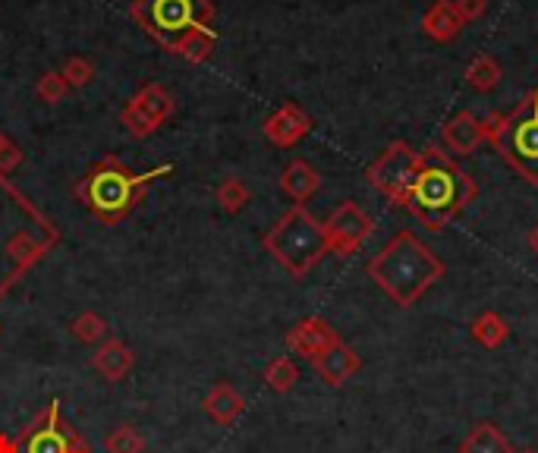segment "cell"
<instances>
[{"mask_svg":"<svg viewBox=\"0 0 538 453\" xmlns=\"http://www.w3.org/2000/svg\"><path fill=\"white\" fill-rule=\"evenodd\" d=\"M312 365H315V372L321 375V381L331 384V387H340L362 369V359H359V353L350 347V343L337 340L334 347H328L318 359H312Z\"/></svg>","mask_w":538,"mask_h":453,"instance_id":"9a60e30c","label":"cell"},{"mask_svg":"<svg viewBox=\"0 0 538 453\" xmlns=\"http://www.w3.org/2000/svg\"><path fill=\"white\" fill-rule=\"evenodd\" d=\"M504 70H501V63L494 60L491 54H476L469 60V67L463 70V79L469 89H476V92H491V89H498V82H501Z\"/></svg>","mask_w":538,"mask_h":453,"instance_id":"603a6c76","label":"cell"},{"mask_svg":"<svg viewBox=\"0 0 538 453\" xmlns=\"http://www.w3.org/2000/svg\"><path fill=\"white\" fill-rule=\"evenodd\" d=\"M214 48H218V32L211 26H202V29H192L189 35H183L170 54H177L189 63H205L214 54Z\"/></svg>","mask_w":538,"mask_h":453,"instance_id":"7402d4cb","label":"cell"},{"mask_svg":"<svg viewBox=\"0 0 538 453\" xmlns=\"http://www.w3.org/2000/svg\"><path fill=\"white\" fill-rule=\"evenodd\" d=\"M107 453H145V435L136 425H117L111 435L104 438Z\"/></svg>","mask_w":538,"mask_h":453,"instance_id":"4316f807","label":"cell"},{"mask_svg":"<svg viewBox=\"0 0 538 453\" xmlns=\"http://www.w3.org/2000/svg\"><path fill=\"white\" fill-rule=\"evenodd\" d=\"M79 438L82 435H76V431L63 422L60 400H51L23 431H19L16 441L23 453H70Z\"/></svg>","mask_w":538,"mask_h":453,"instance_id":"30bf717a","label":"cell"},{"mask_svg":"<svg viewBox=\"0 0 538 453\" xmlns=\"http://www.w3.org/2000/svg\"><path fill=\"white\" fill-rule=\"evenodd\" d=\"M262 246L290 277H306L328 255V236L325 224L315 221V214H309L306 205H293L265 233Z\"/></svg>","mask_w":538,"mask_h":453,"instance_id":"8992f818","label":"cell"},{"mask_svg":"<svg viewBox=\"0 0 538 453\" xmlns=\"http://www.w3.org/2000/svg\"><path fill=\"white\" fill-rule=\"evenodd\" d=\"M129 16L142 26L145 35H152L170 54L183 35L211 26L214 7L211 0H133Z\"/></svg>","mask_w":538,"mask_h":453,"instance_id":"52a82bcc","label":"cell"},{"mask_svg":"<svg viewBox=\"0 0 538 453\" xmlns=\"http://www.w3.org/2000/svg\"><path fill=\"white\" fill-rule=\"evenodd\" d=\"M447 274L444 258L428 249L413 230H400L369 262V277L400 309H410Z\"/></svg>","mask_w":538,"mask_h":453,"instance_id":"3957f363","label":"cell"},{"mask_svg":"<svg viewBox=\"0 0 538 453\" xmlns=\"http://www.w3.org/2000/svg\"><path fill=\"white\" fill-rule=\"evenodd\" d=\"M441 142H444V148L450 151V155H457V158L472 155V151L485 142L482 120L476 114H469V111L454 114L441 129Z\"/></svg>","mask_w":538,"mask_h":453,"instance_id":"5bb4252c","label":"cell"},{"mask_svg":"<svg viewBox=\"0 0 538 453\" xmlns=\"http://www.w3.org/2000/svg\"><path fill=\"white\" fill-rule=\"evenodd\" d=\"M281 189H284V196L293 199L296 205H306L315 192L321 189V177H318V170L303 161V158H296L284 167V174H281Z\"/></svg>","mask_w":538,"mask_h":453,"instance_id":"d6986e66","label":"cell"},{"mask_svg":"<svg viewBox=\"0 0 538 453\" xmlns=\"http://www.w3.org/2000/svg\"><path fill=\"white\" fill-rule=\"evenodd\" d=\"M70 453H92V447H89V441H85V438H79Z\"/></svg>","mask_w":538,"mask_h":453,"instance_id":"d6a6232c","label":"cell"},{"mask_svg":"<svg viewBox=\"0 0 538 453\" xmlns=\"http://www.w3.org/2000/svg\"><path fill=\"white\" fill-rule=\"evenodd\" d=\"M479 199V186L466 170L454 161L447 148L441 145H425L419 151V174L406 192L403 208L425 230H444L450 221H457L460 214Z\"/></svg>","mask_w":538,"mask_h":453,"instance_id":"7a4b0ae2","label":"cell"},{"mask_svg":"<svg viewBox=\"0 0 538 453\" xmlns=\"http://www.w3.org/2000/svg\"><path fill=\"white\" fill-rule=\"evenodd\" d=\"M526 243H529V249L535 252V258H538V224L529 230V236H526Z\"/></svg>","mask_w":538,"mask_h":453,"instance_id":"1f68e13d","label":"cell"},{"mask_svg":"<svg viewBox=\"0 0 538 453\" xmlns=\"http://www.w3.org/2000/svg\"><path fill=\"white\" fill-rule=\"evenodd\" d=\"M35 95L45 101V104H60L63 98L70 95V82L63 79L60 70H48V73H41L38 82H35Z\"/></svg>","mask_w":538,"mask_h":453,"instance_id":"83f0119b","label":"cell"},{"mask_svg":"<svg viewBox=\"0 0 538 453\" xmlns=\"http://www.w3.org/2000/svg\"><path fill=\"white\" fill-rule=\"evenodd\" d=\"M520 453H538V450H532V447H529V450H520Z\"/></svg>","mask_w":538,"mask_h":453,"instance_id":"e575fe53","label":"cell"},{"mask_svg":"<svg viewBox=\"0 0 538 453\" xmlns=\"http://www.w3.org/2000/svg\"><path fill=\"white\" fill-rule=\"evenodd\" d=\"M463 29H466V23L457 13L454 0H432L428 10L422 13V32L432 41H438V45H450Z\"/></svg>","mask_w":538,"mask_h":453,"instance_id":"e0dca14e","label":"cell"},{"mask_svg":"<svg viewBox=\"0 0 538 453\" xmlns=\"http://www.w3.org/2000/svg\"><path fill=\"white\" fill-rule=\"evenodd\" d=\"M460 453H513V444L494 422H479L463 438Z\"/></svg>","mask_w":538,"mask_h":453,"instance_id":"ffe728a7","label":"cell"},{"mask_svg":"<svg viewBox=\"0 0 538 453\" xmlns=\"http://www.w3.org/2000/svg\"><path fill=\"white\" fill-rule=\"evenodd\" d=\"M375 230L372 214L359 208L356 202H340L331 218L325 221V236H328V252L337 258H347L362 249V243L369 240Z\"/></svg>","mask_w":538,"mask_h":453,"instance_id":"8fae6325","label":"cell"},{"mask_svg":"<svg viewBox=\"0 0 538 453\" xmlns=\"http://www.w3.org/2000/svg\"><path fill=\"white\" fill-rule=\"evenodd\" d=\"M457 13L463 16V23H476V19L485 16L488 10V0H454Z\"/></svg>","mask_w":538,"mask_h":453,"instance_id":"f546056e","label":"cell"},{"mask_svg":"<svg viewBox=\"0 0 538 453\" xmlns=\"http://www.w3.org/2000/svg\"><path fill=\"white\" fill-rule=\"evenodd\" d=\"M92 369L104 378V381H123L129 372L136 369V353L129 343H123L120 337H107L101 347L92 353Z\"/></svg>","mask_w":538,"mask_h":453,"instance_id":"2e32d148","label":"cell"},{"mask_svg":"<svg viewBox=\"0 0 538 453\" xmlns=\"http://www.w3.org/2000/svg\"><path fill=\"white\" fill-rule=\"evenodd\" d=\"M416 174H419V151L403 139H394L369 167H365V180L397 208H403V199L406 192H410Z\"/></svg>","mask_w":538,"mask_h":453,"instance_id":"ba28073f","label":"cell"},{"mask_svg":"<svg viewBox=\"0 0 538 453\" xmlns=\"http://www.w3.org/2000/svg\"><path fill=\"white\" fill-rule=\"evenodd\" d=\"M0 453H23V450H19V441H16V438H10V435H4V431H0Z\"/></svg>","mask_w":538,"mask_h":453,"instance_id":"4dcf8cb0","label":"cell"},{"mask_svg":"<svg viewBox=\"0 0 538 453\" xmlns=\"http://www.w3.org/2000/svg\"><path fill=\"white\" fill-rule=\"evenodd\" d=\"M4 142H7V136H4V133H0V148H4Z\"/></svg>","mask_w":538,"mask_h":453,"instance_id":"836d02e7","label":"cell"},{"mask_svg":"<svg viewBox=\"0 0 538 453\" xmlns=\"http://www.w3.org/2000/svg\"><path fill=\"white\" fill-rule=\"evenodd\" d=\"M249 202H252V189L246 186V180H240V177H227V180L218 186V205H221V211H227V214H240Z\"/></svg>","mask_w":538,"mask_h":453,"instance_id":"d4e9b609","label":"cell"},{"mask_svg":"<svg viewBox=\"0 0 538 453\" xmlns=\"http://www.w3.org/2000/svg\"><path fill=\"white\" fill-rule=\"evenodd\" d=\"M337 340H340V334H337V328L331 325V321L318 318V315H309L303 321H296V325L287 331V350L312 362L328 347H334Z\"/></svg>","mask_w":538,"mask_h":453,"instance_id":"7c38bea8","label":"cell"},{"mask_svg":"<svg viewBox=\"0 0 538 453\" xmlns=\"http://www.w3.org/2000/svg\"><path fill=\"white\" fill-rule=\"evenodd\" d=\"M60 243L57 224L26 192L0 177V299Z\"/></svg>","mask_w":538,"mask_h":453,"instance_id":"6da1fadb","label":"cell"},{"mask_svg":"<svg viewBox=\"0 0 538 453\" xmlns=\"http://www.w3.org/2000/svg\"><path fill=\"white\" fill-rule=\"evenodd\" d=\"M265 139L277 148H293L296 142H303L312 133V117L299 107L296 101L281 104L277 111L265 120Z\"/></svg>","mask_w":538,"mask_h":453,"instance_id":"4fadbf2b","label":"cell"},{"mask_svg":"<svg viewBox=\"0 0 538 453\" xmlns=\"http://www.w3.org/2000/svg\"><path fill=\"white\" fill-rule=\"evenodd\" d=\"M177 114V98L170 95L161 82H145L142 89L126 101L120 111V123L133 139H148L152 133Z\"/></svg>","mask_w":538,"mask_h":453,"instance_id":"9c48e42d","label":"cell"},{"mask_svg":"<svg viewBox=\"0 0 538 453\" xmlns=\"http://www.w3.org/2000/svg\"><path fill=\"white\" fill-rule=\"evenodd\" d=\"M469 334H472V340L479 343V347L498 350V347H504L507 337H510V325L504 321L501 312H482V315L469 325Z\"/></svg>","mask_w":538,"mask_h":453,"instance_id":"44dd1931","label":"cell"},{"mask_svg":"<svg viewBox=\"0 0 538 453\" xmlns=\"http://www.w3.org/2000/svg\"><path fill=\"white\" fill-rule=\"evenodd\" d=\"M70 334L79 343H89V347H95V343H104V337H107V321L98 312H82V315H76L70 321Z\"/></svg>","mask_w":538,"mask_h":453,"instance_id":"484cf974","label":"cell"},{"mask_svg":"<svg viewBox=\"0 0 538 453\" xmlns=\"http://www.w3.org/2000/svg\"><path fill=\"white\" fill-rule=\"evenodd\" d=\"M202 409L208 413L211 422H218V425H233L236 419H240V416L246 413V400H243V394L236 391L233 384L218 381V384H214L211 391L205 394Z\"/></svg>","mask_w":538,"mask_h":453,"instance_id":"ac0fdd59","label":"cell"},{"mask_svg":"<svg viewBox=\"0 0 538 453\" xmlns=\"http://www.w3.org/2000/svg\"><path fill=\"white\" fill-rule=\"evenodd\" d=\"M170 170H174V164H161L155 170L136 174V170L123 164L117 155H104L95 167H89L73 183V196L89 208L95 221H101L104 227H117L126 214H133V208L145 199L148 186L158 177L170 174Z\"/></svg>","mask_w":538,"mask_h":453,"instance_id":"277c9868","label":"cell"},{"mask_svg":"<svg viewBox=\"0 0 538 453\" xmlns=\"http://www.w3.org/2000/svg\"><path fill=\"white\" fill-rule=\"evenodd\" d=\"M482 129L516 177L538 186V89H529L510 114H488Z\"/></svg>","mask_w":538,"mask_h":453,"instance_id":"5b68a950","label":"cell"},{"mask_svg":"<svg viewBox=\"0 0 538 453\" xmlns=\"http://www.w3.org/2000/svg\"><path fill=\"white\" fill-rule=\"evenodd\" d=\"M60 73H63V79L70 82V89H85V85H89V82L95 79V63H92L89 57L76 54V57H67V60H63Z\"/></svg>","mask_w":538,"mask_h":453,"instance_id":"f1b7e54d","label":"cell"},{"mask_svg":"<svg viewBox=\"0 0 538 453\" xmlns=\"http://www.w3.org/2000/svg\"><path fill=\"white\" fill-rule=\"evenodd\" d=\"M265 384L271 387L274 394H290L296 381H299V365L293 362V356H274L265 365Z\"/></svg>","mask_w":538,"mask_h":453,"instance_id":"cb8c5ba5","label":"cell"}]
</instances>
